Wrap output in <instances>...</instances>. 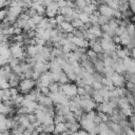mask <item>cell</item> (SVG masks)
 <instances>
[{
  "label": "cell",
  "mask_w": 135,
  "mask_h": 135,
  "mask_svg": "<svg viewBox=\"0 0 135 135\" xmlns=\"http://www.w3.org/2000/svg\"><path fill=\"white\" fill-rule=\"evenodd\" d=\"M36 85V81L33 78H24L20 81L19 85H18V90L20 93L22 94H27L28 92L32 91V89Z\"/></svg>",
  "instance_id": "1"
},
{
  "label": "cell",
  "mask_w": 135,
  "mask_h": 135,
  "mask_svg": "<svg viewBox=\"0 0 135 135\" xmlns=\"http://www.w3.org/2000/svg\"><path fill=\"white\" fill-rule=\"evenodd\" d=\"M77 90H78V86H76V85L73 84V83H69V82H68V83H64V84L61 85V91H62L65 95H68L69 97H71V98H73L74 96L78 95Z\"/></svg>",
  "instance_id": "2"
},
{
  "label": "cell",
  "mask_w": 135,
  "mask_h": 135,
  "mask_svg": "<svg viewBox=\"0 0 135 135\" xmlns=\"http://www.w3.org/2000/svg\"><path fill=\"white\" fill-rule=\"evenodd\" d=\"M98 9H99V12H100L101 15H103V16L110 18V19H112V18L114 17V15H115V9H114L113 7H111V6H110L109 4H107V3L100 4V5L98 6Z\"/></svg>",
  "instance_id": "3"
},
{
  "label": "cell",
  "mask_w": 135,
  "mask_h": 135,
  "mask_svg": "<svg viewBox=\"0 0 135 135\" xmlns=\"http://www.w3.org/2000/svg\"><path fill=\"white\" fill-rule=\"evenodd\" d=\"M59 5L57 3V1H53L51 4H49L46 6V16L49 18H53V17H56L58 15V9H59Z\"/></svg>",
  "instance_id": "4"
},
{
  "label": "cell",
  "mask_w": 135,
  "mask_h": 135,
  "mask_svg": "<svg viewBox=\"0 0 135 135\" xmlns=\"http://www.w3.org/2000/svg\"><path fill=\"white\" fill-rule=\"evenodd\" d=\"M111 78H112L113 83H114L115 86H120V88L124 86V84H126V78H124V76L122 74H119V73H116L115 72Z\"/></svg>",
  "instance_id": "5"
},
{
  "label": "cell",
  "mask_w": 135,
  "mask_h": 135,
  "mask_svg": "<svg viewBox=\"0 0 135 135\" xmlns=\"http://www.w3.org/2000/svg\"><path fill=\"white\" fill-rule=\"evenodd\" d=\"M49 70H50V64L46 62H43V61H37L34 65V71H36L40 74L47 72Z\"/></svg>",
  "instance_id": "6"
},
{
  "label": "cell",
  "mask_w": 135,
  "mask_h": 135,
  "mask_svg": "<svg viewBox=\"0 0 135 135\" xmlns=\"http://www.w3.org/2000/svg\"><path fill=\"white\" fill-rule=\"evenodd\" d=\"M60 28L64 32V33H73L74 32V30H75V27L73 26V24H72V22H68V21H64L63 23H61L60 25Z\"/></svg>",
  "instance_id": "7"
},
{
  "label": "cell",
  "mask_w": 135,
  "mask_h": 135,
  "mask_svg": "<svg viewBox=\"0 0 135 135\" xmlns=\"http://www.w3.org/2000/svg\"><path fill=\"white\" fill-rule=\"evenodd\" d=\"M0 97L1 100H6V99H11L12 98V92H11V88L9 89H1L0 91Z\"/></svg>",
  "instance_id": "8"
},
{
  "label": "cell",
  "mask_w": 135,
  "mask_h": 135,
  "mask_svg": "<svg viewBox=\"0 0 135 135\" xmlns=\"http://www.w3.org/2000/svg\"><path fill=\"white\" fill-rule=\"evenodd\" d=\"M26 55L28 57H36V55L38 54V51H37V46L36 45H27L26 46Z\"/></svg>",
  "instance_id": "9"
},
{
  "label": "cell",
  "mask_w": 135,
  "mask_h": 135,
  "mask_svg": "<svg viewBox=\"0 0 135 135\" xmlns=\"http://www.w3.org/2000/svg\"><path fill=\"white\" fill-rule=\"evenodd\" d=\"M66 126H65V122H58V123H55V131L54 133H64L66 131Z\"/></svg>",
  "instance_id": "10"
},
{
  "label": "cell",
  "mask_w": 135,
  "mask_h": 135,
  "mask_svg": "<svg viewBox=\"0 0 135 135\" xmlns=\"http://www.w3.org/2000/svg\"><path fill=\"white\" fill-rule=\"evenodd\" d=\"M131 36H130V34L127 32V30L120 35V39H121V44L122 45H127L129 42H130V40H131Z\"/></svg>",
  "instance_id": "11"
},
{
  "label": "cell",
  "mask_w": 135,
  "mask_h": 135,
  "mask_svg": "<svg viewBox=\"0 0 135 135\" xmlns=\"http://www.w3.org/2000/svg\"><path fill=\"white\" fill-rule=\"evenodd\" d=\"M92 97H93V99H94L97 103L103 102V96H102V94H101L98 90H94V92H93V94H92Z\"/></svg>",
  "instance_id": "12"
},
{
  "label": "cell",
  "mask_w": 135,
  "mask_h": 135,
  "mask_svg": "<svg viewBox=\"0 0 135 135\" xmlns=\"http://www.w3.org/2000/svg\"><path fill=\"white\" fill-rule=\"evenodd\" d=\"M94 66H95V70L97 72H100V73H103L104 68H105L103 60H100V59H98L96 62H94Z\"/></svg>",
  "instance_id": "13"
},
{
  "label": "cell",
  "mask_w": 135,
  "mask_h": 135,
  "mask_svg": "<svg viewBox=\"0 0 135 135\" xmlns=\"http://www.w3.org/2000/svg\"><path fill=\"white\" fill-rule=\"evenodd\" d=\"M86 55L89 56V58L93 61V62H96L99 58H98V54L93 50V49H90V50H86Z\"/></svg>",
  "instance_id": "14"
},
{
  "label": "cell",
  "mask_w": 135,
  "mask_h": 135,
  "mask_svg": "<svg viewBox=\"0 0 135 135\" xmlns=\"http://www.w3.org/2000/svg\"><path fill=\"white\" fill-rule=\"evenodd\" d=\"M51 92L53 93H57V92H60L61 91V83L59 84V82H56V81H53L51 82V84L49 85Z\"/></svg>",
  "instance_id": "15"
},
{
  "label": "cell",
  "mask_w": 135,
  "mask_h": 135,
  "mask_svg": "<svg viewBox=\"0 0 135 135\" xmlns=\"http://www.w3.org/2000/svg\"><path fill=\"white\" fill-rule=\"evenodd\" d=\"M96 8H97V6H96L95 4H93V3H89L88 5H85V6L83 7V12L88 13L89 15H91V14H93V13L96 11Z\"/></svg>",
  "instance_id": "16"
},
{
  "label": "cell",
  "mask_w": 135,
  "mask_h": 135,
  "mask_svg": "<svg viewBox=\"0 0 135 135\" xmlns=\"http://www.w3.org/2000/svg\"><path fill=\"white\" fill-rule=\"evenodd\" d=\"M127 32L130 34V36L133 38L135 37V24L133 22H129L127 25Z\"/></svg>",
  "instance_id": "17"
},
{
  "label": "cell",
  "mask_w": 135,
  "mask_h": 135,
  "mask_svg": "<svg viewBox=\"0 0 135 135\" xmlns=\"http://www.w3.org/2000/svg\"><path fill=\"white\" fill-rule=\"evenodd\" d=\"M72 24H73V26H74L75 28H81V27L84 25V22L81 21L79 18H76V19H74V20L72 21Z\"/></svg>",
  "instance_id": "18"
},
{
  "label": "cell",
  "mask_w": 135,
  "mask_h": 135,
  "mask_svg": "<svg viewBox=\"0 0 135 135\" xmlns=\"http://www.w3.org/2000/svg\"><path fill=\"white\" fill-rule=\"evenodd\" d=\"M79 19L81 21H83L84 23H86L90 21V15L85 12H81V13H79Z\"/></svg>",
  "instance_id": "19"
},
{
  "label": "cell",
  "mask_w": 135,
  "mask_h": 135,
  "mask_svg": "<svg viewBox=\"0 0 135 135\" xmlns=\"http://www.w3.org/2000/svg\"><path fill=\"white\" fill-rule=\"evenodd\" d=\"M70 81V78L68 77V75L64 73V71H62L61 75H60V78H59V83L61 84H64V83H68Z\"/></svg>",
  "instance_id": "20"
},
{
  "label": "cell",
  "mask_w": 135,
  "mask_h": 135,
  "mask_svg": "<svg viewBox=\"0 0 135 135\" xmlns=\"http://www.w3.org/2000/svg\"><path fill=\"white\" fill-rule=\"evenodd\" d=\"M109 21H110V18H108V17H105L103 15L98 16V24L100 26L103 25V24H105V23H109Z\"/></svg>",
  "instance_id": "21"
},
{
  "label": "cell",
  "mask_w": 135,
  "mask_h": 135,
  "mask_svg": "<svg viewBox=\"0 0 135 135\" xmlns=\"http://www.w3.org/2000/svg\"><path fill=\"white\" fill-rule=\"evenodd\" d=\"M103 62H104V65L105 66H113L114 64V59L111 57V56H105V58L103 59Z\"/></svg>",
  "instance_id": "22"
},
{
  "label": "cell",
  "mask_w": 135,
  "mask_h": 135,
  "mask_svg": "<svg viewBox=\"0 0 135 135\" xmlns=\"http://www.w3.org/2000/svg\"><path fill=\"white\" fill-rule=\"evenodd\" d=\"M0 86L1 89H9L11 88V84L8 82V80L6 78H1L0 80Z\"/></svg>",
  "instance_id": "23"
},
{
  "label": "cell",
  "mask_w": 135,
  "mask_h": 135,
  "mask_svg": "<svg viewBox=\"0 0 135 135\" xmlns=\"http://www.w3.org/2000/svg\"><path fill=\"white\" fill-rule=\"evenodd\" d=\"M124 78H126L127 81H131V82H134L135 83V73L127 72V74L124 75Z\"/></svg>",
  "instance_id": "24"
},
{
  "label": "cell",
  "mask_w": 135,
  "mask_h": 135,
  "mask_svg": "<svg viewBox=\"0 0 135 135\" xmlns=\"http://www.w3.org/2000/svg\"><path fill=\"white\" fill-rule=\"evenodd\" d=\"M49 23H50V19L49 18H43V20L38 24V26H41L44 30H46L49 27Z\"/></svg>",
  "instance_id": "25"
},
{
  "label": "cell",
  "mask_w": 135,
  "mask_h": 135,
  "mask_svg": "<svg viewBox=\"0 0 135 135\" xmlns=\"http://www.w3.org/2000/svg\"><path fill=\"white\" fill-rule=\"evenodd\" d=\"M55 126L54 124H44V133H54Z\"/></svg>",
  "instance_id": "26"
},
{
  "label": "cell",
  "mask_w": 135,
  "mask_h": 135,
  "mask_svg": "<svg viewBox=\"0 0 135 135\" xmlns=\"http://www.w3.org/2000/svg\"><path fill=\"white\" fill-rule=\"evenodd\" d=\"M54 121H55V123H58V122H65V121H64V115L56 114L55 117H54Z\"/></svg>",
  "instance_id": "27"
},
{
  "label": "cell",
  "mask_w": 135,
  "mask_h": 135,
  "mask_svg": "<svg viewBox=\"0 0 135 135\" xmlns=\"http://www.w3.org/2000/svg\"><path fill=\"white\" fill-rule=\"evenodd\" d=\"M126 88H127V89H128L130 92L135 93V83H134V82L127 81V83H126Z\"/></svg>",
  "instance_id": "28"
},
{
  "label": "cell",
  "mask_w": 135,
  "mask_h": 135,
  "mask_svg": "<svg viewBox=\"0 0 135 135\" xmlns=\"http://www.w3.org/2000/svg\"><path fill=\"white\" fill-rule=\"evenodd\" d=\"M55 18H56V21H57L58 25H60L61 23H63V22L65 21V17H64V15H62V14H58Z\"/></svg>",
  "instance_id": "29"
},
{
  "label": "cell",
  "mask_w": 135,
  "mask_h": 135,
  "mask_svg": "<svg viewBox=\"0 0 135 135\" xmlns=\"http://www.w3.org/2000/svg\"><path fill=\"white\" fill-rule=\"evenodd\" d=\"M32 18H33V20L35 21V23H36V24H39V23H40V22H41V21L43 20V18H44V17H43L42 15L36 14V15H35L34 17H32Z\"/></svg>",
  "instance_id": "30"
},
{
  "label": "cell",
  "mask_w": 135,
  "mask_h": 135,
  "mask_svg": "<svg viewBox=\"0 0 135 135\" xmlns=\"http://www.w3.org/2000/svg\"><path fill=\"white\" fill-rule=\"evenodd\" d=\"M93 77H94V80L95 81H99V82H101V80H102V76H101V73L100 72H95V73H93Z\"/></svg>",
  "instance_id": "31"
},
{
  "label": "cell",
  "mask_w": 135,
  "mask_h": 135,
  "mask_svg": "<svg viewBox=\"0 0 135 135\" xmlns=\"http://www.w3.org/2000/svg\"><path fill=\"white\" fill-rule=\"evenodd\" d=\"M90 22L92 24H98V16H96L95 14H91L90 15Z\"/></svg>",
  "instance_id": "32"
},
{
  "label": "cell",
  "mask_w": 135,
  "mask_h": 135,
  "mask_svg": "<svg viewBox=\"0 0 135 135\" xmlns=\"http://www.w3.org/2000/svg\"><path fill=\"white\" fill-rule=\"evenodd\" d=\"M7 14H8V8H3V9L0 12V18H1V20L6 19Z\"/></svg>",
  "instance_id": "33"
},
{
  "label": "cell",
  "mask_w": 135,
  "mask_h": 135,
  "mask_svg": "<svg viewBox=\"0 0 135 135\" xmlns=\"http://www.w3.org/2000/svg\"><path fill=\"white\" fill-rule=\"evenodd\" d=\"M12 70H13V72H14V73H16V74H18V75L22 73L21 64H18V65H15V66H13V68H12Z\"/></svg>",
  "instance_id": "34"
},
{
  "label": "cell",
  "mask_w": 135,
  "mask_h": 135,
  "mask_svg": "<svg viewBox=\"0 0 135 135\" xmlns=\"http://www.w3.org/2000/svg\"><path fill=\"white\" fill-rule=\"evenodd\" d=\"M26 13H27L31 17H34V16L37 14V9H35L34 7H30V8L26 9Z\"/></svg>",
  "instance_id": "35"
},
{
  "label": "cell",
  "mask_w": 135,
  "mask_h": 135,
  "mask_svg": "<svg viewBox=\"0 0 135 135\" xmlns=\"http://www.w3.org/2000/svg\"><path fill=\"white\" fill-rule=\"evenodd\" d=\"M102 86H103V84L101 82H99V81H94V83H93L94 90H100Z\"/></svg>",
  "instance_id": "36"
},
{
  "label": "cell",
  "mask_w": 135,
  "mask_h": 135,
  "mask_svg": "<svg viewBox=\"0 0 135 135\" xmlns=\"http://www.w3.org/2000/svg\"><path fill=\"white\" fill-rule=\"evenodd\" d=\"M40 92L42 94H44V95H49V93L51 92V90H50L49 86H41L40 88Z\"/></svg>",
  "instance_id": "37"
},
{
  "label": "cell",
  "mask_w": 135,
  "mask_h": 135,
  "mask_svg": "<svg viewBox=\"0 0 135 135\" xmlns=\"http://www.w3.org/2000/svg\"><path fill=\"white\" fill-rule=\"evenodd\" d=\"M59 7H64V6H68V0H56Z\"/></svg>",
  "instance_id": "38"
},
{
  "label": "cell",
  "mask_w": 135,
  "mask_h": 135,
  "mask_svg": "<svg viewBox=\"0 0 135 135\" xmlns=\"http://www.w3.org/2000/svg\"><path fill=\"white\" fill-rule=\"evenodd\" d=\"M129 3H130V8H131V11L135 14V0H129Z\"/></svg>",
  "instance_id": "39"
},
{
  "label": "cell",
  "mask_w": 135,
  "mask_h": 135,
  "mask_svg": "<svg viewBox=\"0 0 135 135\" xmlns=\"http://www.w3.org/2000/svg\"><path fill=\"white\" fill-rule=\"evenodd\" d=\"M77 93H78V95H85V90H84V88L83 86H78V90H77Z\"/></svg>",
  "instance_id": "40"
},
{
  "label": "cell",
  "mask_w": 135,
  "mask_h": 135,
  "mask_svg": "<svg viewBox=\"0 0 135 135\" xmlns=\"http://www.w3.org/2000/svg\"><path fill=\"white\" fill-rule=\"evenodd\" d=\"M131 55L133 56V59H135V47L131 50Z\"/></svg>",
  "instance_id": "41"
}]
</instances>
